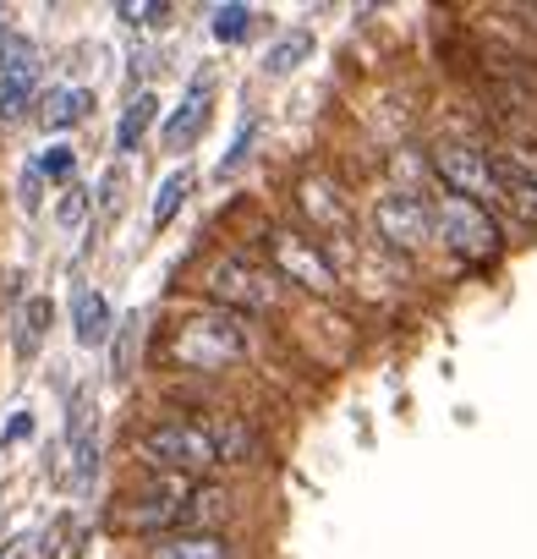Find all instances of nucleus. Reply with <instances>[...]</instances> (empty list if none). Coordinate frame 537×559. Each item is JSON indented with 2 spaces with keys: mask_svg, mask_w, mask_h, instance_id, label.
<instances>
[{
  "mask_svg": "<svg viewBox=\"0 0 537 559\" xmlns=\"http://www.w3.org/2000/svg\"><path fill=\"white\" fill-rule=\"evenodd\" d=\"M313 50H319L313 28H291V34H281L275 45L263 50V78H291L297 67L313 61Z\"/></svg>",
  "mask_w": 537,
  "mask_h": 559,
  "instance_id": "obj_13",
  "label": "nucleus"
},
{
  "mask_svg": "<svg viewBox=\"0 0 537 559\" xmlns=\"http://www.w3.org/2000/svg\"><path fill=\"white\" fill-rule=\"evenodd\" d=\"M192 198V170L181 165V170H170L165 181H159V192H154V209H148V219H154V230H165L176 214H181V203Z\"/></svg>",
  "mask_w": 537,
  "mask_h": 559,
  "instance_id": "obj_16",
  "label": "nucleus"
},
{
  "mask_svg": "<svg viewBox=\"0 0 537 559\" xmlns=\"http://www.w3.org/2000/svg\"><path fill=\"white\" fill-rule=\"evenodd\" d=\"M493 165H499L504 176H515V181L537 187V148H526V143H504V148L493 154Z\"/></svg>",
  "mask_w": 537,
  "mask_h": 559,
  "instance_id": "obj_20",
  "label": "nucleus"
},
{
  "mask_svg": "<svg viewBox=\"0 0 537 559\" xmlns=\"http://www.w3.org/2000/svg\"><path fill=\"white\" fill-rule=\"evenodd\" d=\"M302 209L319 214V225H346V203H335L324 181H308V187H302Z\"/></svg>",
  "mask_w": 537,
  "mask_h": 559,
  "instance_id": "obj_23",
  "label": "nucleus"
},
{
  "mask_svg": "<svg viewBox=\"0 0 537 559\" xmlns=\"http://www.w3.org/2000/svg\"><path fill=\"white\" fill-rule=\"evenodd\" d=\"M0 559H23V543H7V548H0Z\"/></svg>",
  "mask_w": 537,
  "mask_h": 559,
  "instance_id": "obj_32",
  "label": "nucleus"
},
{
  "mask_svg": "<svg viewBox=\"0 0 537 559\" xmlns=\"http://www.w3.org/2000/svg\"><path fill=\"white\" fill-rule=\"evenodd\" d=\"M433 176L450 198L461 203H477V209H504V181H499V165L488 148H472V143H444L433 148Z\"/></svg>",
  "mask_w": 537,
  "mask_h": 559,
  "instance_id": "obj_5",
  "label": "nucleus"
},
{
  "mask_svg": "<svg viewBox=\"0 0 537 559\" xmlns=\"http://www.w3.org/2000/svg\"><path fill=\"white\" fill-rule=\"evenodd\" d=\"M94 110V88H56L50 99H45V132H67V127H77L83 116Z\"/></svg>",
  "mask_w": 537,
  "mask_h": 559,
  "instance_id": "obj_15",
  "label": "nucleus"
},
{
  "mask_svg": "<svg viewBox=\"0 0 537 559\" xmlns=\"http://www.w3.org/2000/svg\"><path fill=\"white\" fill-rule=\"evenodd\" d=\"M138 330H143V324H138V313H132V319L121 324V335H116V357H110V373H116V379H132V352H138Z\"/></svg>",
  "mask_w": 537,
  "mask_h": 559,
  "instance_id": "obj_27",
  "label": "nucleus"
},
{
  "mask_svg": "<svg viewBox=\"0 0 537 559\" xmlns=\"http://www.w3.org/2000/svg\"><path fill=\"white\" fill-rule=\"evenodd\" d=\"M45 330H50V297H34V302L23 308V324H17V352L34 357L39 341H45Z\"/></svg>",
  "mask_w": 537,
  "mask_h": 559,
  "instance_id": "obj_19",
  "label": "nucleus"
},
{
  "mask_svg": "<svg viewBox=\"0 0 537 559\" xmlns=\"http://www.w3.org/2000/svg\"><path fill=\"white\" fill-rule=\"evenodd\" d=\"M203 297L219 313H263V308L281 302V280L263 263H247V258H214L208 274H203Z\"/></svg>",
  "mask_w": 537,
  "mask_h": 559,
  "instance_id": "obj_6",
  "label": "nucleus"
},
{
  "mask_svg": "<svg viewBox=\"0 0 537 559\" xmlns=\"http://www.w3.org/2000/svg\"><path fill=\"white\" fill-rule=\"evenodd\" d=\"M99 209H105V214L121 209V170H110V176L99 181Z\"/></svg>",
  "mask_w": 537,
  "mask_h": 559,
  "instance_id": "obj_29",
  "label": "nucleus"
},
{
  "mask_svg": "<svg viewBox=\"0 0 537 559\" xmlns=\"http://www.w3.org/2000/svg\"><path fill=\"white\" fill-rule=\"evenodd\" d=\"M56 219H61L67 230H77V225L88 219V192H83V187H67V192H61V209H56Z\"/></svg>",
  "mask_w": 537,
  "mask_h": 559,
  "instance_id": "obj_28",
  "label": "nucleus"
},
{
  "mask_svg": "<svg viewBox=\"0 0 537 559\" xmlns=\"http://www.w3.org/2000/svg\"><path fill=\"white\" fill-rule=\"evenodd\" d=\"M148 559H236V543L219 532H170L148 543Z\"/></svg>",
  "mask_w": 537,
  "mask_h": 559,
  "instance_id": "obj_11",
  "label": "nucleus"
},
{
  "mask_svg": "<svg viewBox=\"0 0 537 559\" xmlns=\"http://www.w3.org/2000/svg\"><path fill=\"white\" fill-rule=\"evenodd\" d=\"M28 433H34V417H28V412H17L7 428H0V444H17V439H28Z\"/></svg>",
  "mask_w": 537,
  "mask_h": 559,
  "instance_id": "obj_30",
  "label": "nucleus"
},
{
  "mask_svg": "<svg viewBox=\"0 0 537 559\" xmlns=\"http://www.w3.org/2000/svg\"><path fill=\"white\" fill-rule=\"evenodd\" d=\"M34 88H39V78H0V121H17L28 110Z\"/></svg>",
  "mask_w": 537,
  "mask_h": 559,
  "instance_id": "obj_21",
  "label": "nucleus"
},
{
  "mask_svg": "<svg viewBox=\"0 0 537 559\" xmlns=\"http://www.w3.org/2000/svg\"><path fill=\"white\" fill-rule=\"evenodd\" d=\"M72 335H77V346H105L110 335H116V319H110V302L99 297V292H77V302H72Z\"/></svg>",
  "mask_w": 537,
  "mask_h": 559,
  "instance_id": "obj_12",
  "label": "nucleus"
},
{
  "mask_svg": "<svg viewBox=\"0 0 537 559\" xmlns=\"http://www.w3.org/2000/svg\"><path fill=\"white\" fill-rule=\"evenodd\" d=\"M208 34L219 45H241L252 34V7H241V0H230V7H214L208 12Z\"/></svg>",
  "mask_w": 537,
  "mask_h": 559,
  "instance_id": "obj_17",
  "label": "nucleus"
},
{
  "mask_svg": "<svg viewBox=\"0 0 537 559\" xmlns=\"http://www.w3.org/2000/svg\"><path fill=\"white\" fill-rule=\"evenodd\" d=\"M499 181H504V209L521 214L526 225H537V187H526V181H515V176H504V170H499Z\"/></svg>",
  "mask_w": 537,
  "mask_h": 559,
  "instance_id": "obj_26",
  "label": "nucleus"
},
{
  "mask_svg": "<svg viewBox=\"0 0 537 559\" xmlns=\"http://www.w3.org/2000/svg\"><path fill=\"white\" fill-rule=\"evenodd\" d=\"M67 444H72V483L88 488V483L99 477V417H94L88 401L72 406V417H67Z\"/></svg>",
  "mask_w": 537,
  "mask_h": 559,
  "instance_id": "obj_10",
  "label": "nucleus"
},
{
  "mask_svg": "<svg viewBox=\"0 0 537 559\" xmlns=\"http://www.w3.org/2000/svg\"><path fill=\"white\" fill-rule=\"evenodd\" d=\"M7 34H12V28H7V7H0V45H7Z\"/></svg>",
  "mask_w": 537,
  "mask_h": 559,
  "instance_id": "obj_33",
  "label": "nucleus"
},
{
  "mask_svg": "<svg viewBox=\"0 0 537 559\" xmlns=\"http://www.w3.org/2000/svg\"><path fill=\"white\" fill-rule=\"evenodd\" d=\"M258 116H241V132H236V143L225 148V159H219V176H236L241 165H247V154H252V143H258Z\"/></svg>",
  "mask_w": 537,
  "mask_h": 559,
  "instance_id": "obj_24",
  "label": "nucleus"
},
{
  "mask_svg": "<svg viewBox=\"0 0 537 559\" xmlns=\"http://www.w3.org/2000/svg\"><path fill=\"white\" fill-rule=\"evenodd\" d=\"M208 488L192 483V477H165V472H148L143 488H132L127 499V526L143 532V537H170V532H203V515H208Z\"/></svg>",
  "mask_w": 537,
  "mask_h": 559,
  "instance_id": "obj_1",
  "label": "nucleus"
},
{
  "mask_svg": "<svg viewBox=\"0 0 537 559\" xmlns=\"http://www.w3.org/2000/svg\"><path fill=\"white\" fill-rule=\"evenodd\" d=\"M170 352H176V362L192 368V373H225L230 362L247 357V324H241L236 313L208 308V313H198L192 324L176 330V346H170Z\"/></svg>",
  "mask_w": 537,
  "mask_h": 559,
  "instance_id": "obj_3",
  "label": "nucleus"
},
{
  "mask_svg": "<svg viewBox=\"0 0 537 559\" xmlns=\"http://www.w3.org/2000/svg\"><path fill=\"white\" fill-rule=\"evenodd\" d=\"M428 225H433V236H439L455 258H466V263H488V258L504 252L499 219H493L488 209H477V203L450 198V192L428 203Z\"/></svg>",
  "mask_w": 537,
  "mask_h": 559,
  "instance_id": "obj_4",
  "label": "nucleus"
},
{
  "mask_svg": "<svg viewBox=\"0 0 537 559\" xmlns=\"http://www.w3.org/2000/svg\"><path fill=\"white\" fill-rule=\"evenodd\" d=\"M39 187H45L39 170H28V176H23V203H28V209H39Z\"/></svg>",
  "mask_w": 537,
  "mask_h": 559,
  "instance_id": "obj_31",
  "label": "nucleus"
},
{
  "mask_svg": "<svg viewBox=\"0 0 537 559\" xmlns=\"http://www.w3.org/2000/svg\"><path fill=\"white\" fill-rule=\"evenodd\" d=\"M154 116H159V99L143 88V94H132V105L121 110V121H116V148L121 154H138V143L148 138V127H154Z\"/></svg>",
  "mask_w": 537,
  "mask_h": 559,
  "instance_id": "obj_14",
  "label": "nucleus"
},
{
  "mask_svg": "<svg viewBox=\"0 0 537 559\" xmlns=\"http://www.w3.org/2000/svg\"><path fill=\"white\" fill-rule=\"evenodd\" d=\"M116 17L132 23V28H159V23L170 17V7H165V0H121Z\"/></svg>",
  "mask_w": 537,
  "mask_h": 559,
  "instance_id": "obj_25",
  "label": "nucleus"
},
{
  "mask_svg": "<svg viewBox=\"0 0 537 559\" xmlns=\"http://www.w3.org/2000/svg\"><path fill=\"white\" fill-rule=\"evenodd\" d=\"M39 181H72V170H77V148L72 143H50L45 154H39Z\"/></svg>",
  "mask_w": 537,
  "mask_h": 559,
  "instance_id": "obj_22",
  "label": "nucleus"
},
{
  "mask_svg": "<svg viewBox=\"0 0 537 559\" xmlns=\"http://www.w3.org/2000/svg\"><path fill=\"white\" fill-rule=\"evenodd\" d=\"M208 94H214V78L208 72H198L192 83H187V94H181V105L170 110V121H165V148H187L203 127H208Z\"/></svg>",
  "mask_w": 537,
  "mask_h": 559,
  "instance_id": "obj_9",
  "label": "nucleus"
},
{
  "mask_svg": "<svg viewBox=\"0 0 537 559\" xmlns=\"http://www.w3.org/2000/svg\"><path fill=\"white\" fill-rule=\"evenodd\" d=\"M373 230L384 247L395 252H422L433 241V225H428V198H417L411 187H390L379 203H373Z\"/></svg>",
  "mask_w": 537,
  "mask_h": 559,
  "instance_id": "obj_8",
  "label": "nucleus"
},
{
  "mask_svg": "<svg viewBox=\"0 0 537 559\" xmlns=\"http://www.w3.org/2000/svg\"><path fill=\"white\" fill-rule=\"evenodd\" d=\"M263 252H268V263H275L268 269L275 280H291V286H302L313 297H335L341 292V274H335V263H330V252L319 241H308L297 230H268Z\"/></svg>",
  "mask_w": 537,
  "mask_h": 559,
  "instance_id": "obj_7",
  "label": "nucleus"
},
{
  "mask_svg": "<svg viewBox=\"0 0 537 559\" xmlns=\"http://www.w3.org/2000/svg\"><path fill=\"white\" fill-rule=\"evenodd\" d=\"M0 78H39V45L23 34H7V45H0Z\"/></svg>",
  "mask_w": 537,
  "mask_h": 559,
  "instance_id": "obj_18",
  "label": "nucleus"
},
{
  "mask_svg": "<svg viewBox=\"0 0 537 559\" xmlns=\"http://www.w3.org/2000/svg\"><path fill=\"white\" fill-rule=\"evenodd\" d=\"M132 455H138L148 472H165V477H192V483H203V477L219 466V450H214L208 428H203V423H181V417L148 423V428L132 439Z\"/></svg>",
  "mask_w": 537,
  "mask_h": 559,
  "instance_id": "obj_2",
  "label": "nucleus"
}]
</instances>
